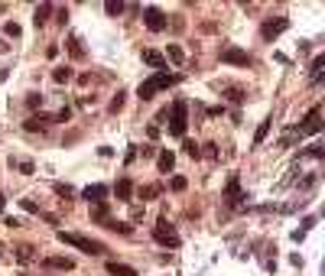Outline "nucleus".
I'll list each match as a JSON object with an SVG mask.
<instances>
[{"mask_svg": "<svg viewBox=\"0 0 325 276\" xmlns=\"http://www.w3.org/2000/svg\"><path fill=\"white\" fill-rule=\"evenodd\" d=\"M108 273L111 276H137V270H130L124 263H108Z\"/></svg>", "mask_w": 325, "mask_h": 276, "instance_id": "13", "label": "nucleus"}, {"mask_svg": "<svg viewBox=\"0 0 325 276\" xmlns=\"http://www.w3.org/2000/svg\"><path fill=\"white\" fill-rule=\"evenodd\" d=\"M68 49H72V56H75V59H82V56H85V52H82V42H78L75 36L68 39Z\"/></svg>", "mask_w": 325, "mask_h": 276, "instance_id": "21", "label": "nucleus"}, {"mask_svg": "<svg viewBox=\"0 0 325 276\" xmlns=\"http://www.w3.org/2000/svg\"><path fill=\"white\" fill-rule=\"evenodd\" d=\"M322 65H325V56H319L312 62V82H319V75H322Z\"/></svg>", "mask_w": 325, "mask_h": 276, "instance_id": "20", "label": "nucleus"}, {"mask_svg": "<svg viewBox=\"0 0 325 276\" xmlns=\"http://www.w3.org/2000/svg\"><path fill=\"white\" fill-rule=\"evenodd\" d=\"M65 240V244H72V247H78V250H85V254H104V244H98V240H91V237H82V234H59Z\"/></svg>", "mask_w": 325, "mask_h": 276, "instance_id": "3", "label": "nucleus"}, {"mask_svg": "<svg viewBox=\"0 0 325 276\" xmlns=\"http://www.w3.org/2000/svg\"><path fill=\"white\" fill-rule=\"evenodd\" d=\"M166 56H169L176 65H182V62H186V52H182L179 46H169V49H166Z\"/></svg>", "mask_w": 325, "mask_h": 276, "instance_id": "15", "label": "nucleus"}, {"mask_svg": "<svg viewBox=\"0 0 325 276\" xmlns=\"http://www.w3.org/2000/svg\"><path fill=\"white\" fill-rule=\"evenodd\" d=\"M0 208H4V192H0Z\"/></svg>", "mask_w": 325, "mask_h": 276, "instance_id": "29", "label": "nucleus"}, {"mask_svg": "<svg viewBox=\"0 0 325 276\" xmlns=\"http://www.w3.org/2000/svg\"><path fill=\"white\" fill-rule=\"evenodd\" d=\"M104 195H108V189H104V185H88V189H85V198L88 202H104Z\"/></svg>", "mask_w": 325, "mask_h": 276, "instance_id": "9", "label": "nucleus"}, {"mask_svg": "<svg viewBox=\"0 0 325 276\" xmlns=\"http://www.w3.org/2000/svg\"><path fill=\"white\" fill-rule=\"evenodd\" d=\"M176 82H179L176 75H169V72H156L153 78H146V82L137 88V94L143 97V101H150V97H156L163 88H169V85H176Z\"/></svg>", "mask_w": 325, "mask_h": 276, "instance_id": "1", "label": "nucleus"}, {"mask_svg": "<svg viewBox=\"0 0 325 276\" xmlns=\"http://www.w3.org/2000/svg\"><path fill=\"white\" fill-rule=\"evenodd\" d=\"M153 234H156V240H160L163 247H179V234H176V228H172L166 218L156 221V231H153Z\"/></svg>", "mask_w": 325, "mask_h": 276, "instance_id": "4", "label": "nucleus"}, {"mask_svg": "<svg viewBox=\"0 0 325 276\" xmlns=\"http://www.w3.org/2000/svg\"><path fill=\"white\" fill-rule=\"evenodd\" d=\"M156 166H160V172H169V169L176 166V156L169 153V149H163V153H160V159H156Z\"/></svg>", "mask_w": 325, "mask_h": 276, "instance_id": "12", "label": "nucleus"}, {"mask_svg": "<svg viewBox=\"0 0 325 276\" xmlns=\"http://www.w3.org/2000/svg\"><path fill=\"white\" fill-rule=\"evenodd\" d=\"M104 10H108L111 16H117V13H124V4H120V0H108V7H104Z\"/></svg>", "mask_w": 325, "mask_h": 276, "instance_id": "19", "label": "nucleus"}, {"mask_svg": "<svg viewBox=\"0 0 325 276\" xmlns=\"http://www.w3.org/2000/svg\"><path fill=\"white\" fill-rule=\"evenodd\" d=\"M49 13H52V7H49V4H42L39 10H36V26H42V23H46V20H49Z\"/></svg>", "mask_w": 325, "mask_h": 276, "instance_id": "17", "label": "nucleus"}, {"mask_svg": "<svg viewBox=\"0 0 325 276\" xmlns=\"http://www.w3.org/2000/svg\"><path fill=\"white\" fill-rule=\"evenodd\" d=\"M114 192H117V198H130V195H134V182H130V179H120L117 185H114Z\"/></svg>", "mask_w": 325, "mask_h": 276, "instance_id": "11", "label": "nucleus"}, {"mask_svg": "<svg viewBox=\"0 0 325 276\" xmlns=\"http://www.w3.org/2000/svg\"><path fill=\"white\" fill-rule=\"evenodd\" d=\"M319 130H322V111H319V108H312V111L303 117L299 133H319Z\"/></svg>", "mask_w": 325, "mask_h": 276, "instance_id": "6", "label": "nucleus"}, {"mask_svg": "<svg viewBox=\"0 0 325 276\" xmlns=\"http://www.w3.org/2000/svg\"><path fill=\"white\" fill-rule=\"evenodd\" d=\"M120 108H124V94H120V91H117V97H114V101H111V111H114V114H117Z\"/></svg>", "mask_w": 325, "mask_h": 276, "instance_id": "22", "label": "nucleus"}, {"mask_svg": "<svg viewBox=\"0 0 325 276\" xmlns=\"http://www.w3.org/2000/svg\"><path fill=\"white\" fill-rule=\"evenodd\" d=\"M143 62H146V65H153V68H163L166 65V59L156 49H143Z\"/></svg>", "mask_w": 325, "mask_h": 276, "instance_id": "10", "label": "nucleus"}, {"mask_svg": "<svg viewBox=\"0 0 325 276\" xmlns=\"http://www.w3.org/2000/svg\"><path fill=\"white\" fill-rule=\"evenodd\" d=\"M4 30H7V36H13V39H16V36H20V26H16V23H7V26H4Z\"/></svg>", "mask_w": 325, "mask_h": 276, "instance_id": "24", "label": "nucleus"}, {"mask_svg": "<svg viewBox=\"0 0 325 276\" xmlns=\"http://www.w3.org/2000/svg\"><path fill=\"white\" fill-rule=\"evenodd\" d=\"M189 117V108H186V101H176L172 104V117H169V133L172 137H186V120Z\"/></svg>", "mask_w": 325, "mask_h": 276, "instance_id": "2", "label": "nucleus"}, {"mask_svg": "<svg viewBox=\"0 0 325 276\" xmlns=\"http://www.w3.org/2000/svg\"><path fill=\"white\" fill-rule=\"evenodd\" d=\"M224 97H228V101H234V104H241L244 101V91H241V88H228Z\"/></svg>", "mask_w": 325, "mask_h": 276, "instance_id": "18", "label": "nucleus"}, {"mask_svg": "<svg viewBox=\"0 0 325 276\" xmlns=\"http://www.w3.org/2000/svg\"><path fill=\"white\" fill-rule=\"evenodd\" d=\"M153 195H160V189H156V185H150V189H143V198H153Z\"/></svg>", "mask_w": 325, "mask_h": 276, "instance_id": "28", "label": "nucleus"}, {"mask_svg": "<svg viewBox=\"0 0 325 276\" xmlns=\"http://www.w3.org/2000/svg\"><path fill=\"white\" fill-rule=\"evenodd\" d=\"M221 62H228V65H251V56L241 49H224L221 52Z\"/></svg>", "mask_w": 325, "mask_h": 276, "instance_id": "7", "label": "nucleus"}, {"mask_svg": "<svg viewBox=\"0 0 325 276\" xmlns=\"http://www.w3.org/2000/svg\"><path fill=\"white\" fill-rule=\"evenodd\" d=\"M42 127H46V120H30L26 123V130H42Z\"/></svg>", "mask_w": 325, "mask_h": 276, "instance_id": "26", "label": "nucleus"}, {"mask_svg": "<svg viewBox=\"0 0 325 276\" xmlns=\"http://www.w3.org/2000/svg\"><path fill=\"white\" fill-rule=\"evenodd\" d=\"M143 23H146V30L160 33V30H166V13L160 10V7H146V10H143Z\"/></svg>", "mask_w": 325, "mask_h": 276, "instance_id": "5", "label": "nucleus"}, {"mask_svg": "<svg viewBox=\"0 0 325 276\" xmlns=\"http://www.w3.org/2000/svg\"><path fill=\"white\" fill-rule=\"evenodd\" d=\"M52 78H56L59 85H65L68 78H72V68H68V65H62V68H56V72H52Z\"/></svg>", "mask_w": 325, "mask_h": 276, "instance_id": "16", "label": "nucleus"}, {"mask_svg": "<svg viewBox=\"0 0 325 276\" xmlns=\"http://www.w3.org/2000/svg\"><path fill=\"white\" fill-rule=\"evenodd\" d=\"M267 130H270V120H263V123H260V130H257V137H254V140H257V143H260V140L267 137Z\"/></svg>", "mask_w": 325, "mask_h": 276, "instance_id": "23", "label": "nucleus"}, {"mask_svg": "<svg viewBox=\"0 0 325 276\" xmlns=\"http://www.w3.org/2000/svg\"><path fill=\"white\" fill-rule=\"evenodd\" d=\"M182 189H186V179H182V175H176V179H172V192H182Z\"/></svg>", "mask_w": 325, "mask_h": 276, "instance_id": "25", "label": "nucleus"}, {"mask_svg": "<svg viewBox=\"0 0 325 276\" xmlns=\"http://www.w3.org/2000/svg\"><path fill=\"white\" fill-rule=\"evenodd\" d=\"M186 153H189V156H198V146L192 143V140H186Z\"/></svg>", "mask_w": 325, "mask_h": 276, "instance_id": "27", "label": "nucleus"}, {"mask_svg": "<svg viewBox=\"0 0 325 276\" xmlns=\"http://www.w3.org/2000/svg\"><path fill=\"white\" fill-rule=\"evenodd\" d=\"M46 263H49V266H56V270H72V266H75L72 260H68V257H52V260H46Z\"/></svg>", "mask_w": 325, "mask_h": 276, "instance_id": "14", "label": "nucleus"}, {"mask_svg": "<svg viewBox=\"0 0 325 276\" xmlns=\"http://www.w3.org/2000/svg\"><path fill=\"white\" fill-rule=\"evenodd\" d=\"M283 30H286V20H283V16H277V20H267V23H263V39H277Z\"/></svg>", "mask_w": 325, "mask_h": 276, "instance_id": "8", "label": "nucleus"}]
</instances>
